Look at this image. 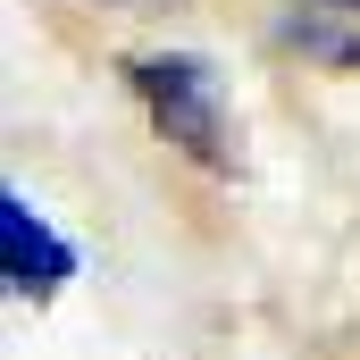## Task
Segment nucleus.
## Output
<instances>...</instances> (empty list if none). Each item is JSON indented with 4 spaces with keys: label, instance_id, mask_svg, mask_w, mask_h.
Masks as SVG:
<instances>
[{
    "label": "nucleus",
    "instance_id": "f03ea898",
    "mask_svg": "<svg viewBox=\"0 0 360 360\" xmlns=\"http://www.w3.org/2000/svg\"><path fill=\"white\" fill-rule=\"evenodd\" d=\"M0 276H8L17 302H51V293L76 276V243H68L17 184L0 193Z\"/></svg>",
    "mask_w": 360,
    "mask_h": 360
},
{
    "label": "nucleus",
    "instance_id": "20e7f679",
    "mask_svg": "<svg viewBox=\"0 0 360 360\" xmlns=\"http://www.w3.org/2000/svg\"><path fill=\"white\" fill-rule=\"evenodd\" d=\"M293 8H335V17H360V0H293Z\"/></svg>",
    "mask_w": 360,
    "mask_h": 360
},
{
    "label": "nucleus",
    "instance_id": "f257e3e1",
    "mask_svg": "<svg viewBox=\"0 0 360 360\" xmlns=\"http://www.w3.org/2000/svg\"><path fill=\"white\" fill-rule=\"evenodd\" d=\"M126 84L151 109L160 143H176L193 168H235V109H226V84L201 51H134Z\"/></svg>",
    "mask_w": 360,
    "mask_h": 360
},
{
    "label": "nucleus",
    "instance_id": "7ed1b4c3",
    "mask_svg": "<svg viewBox=\"0 0 360 360\" xmlns=\"http://www.w3.org/2000/svg\"><path fill=\"white\" fill-rule=\"evenodd\" d=\"M335 8H285L269 34L285 42V51H302V59H327V68H360V34H344V25H327Z\"/></svg>",
    "mask_w": 360,
    "mask_h": 360
}]
</instances>
